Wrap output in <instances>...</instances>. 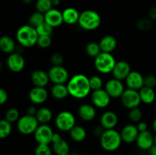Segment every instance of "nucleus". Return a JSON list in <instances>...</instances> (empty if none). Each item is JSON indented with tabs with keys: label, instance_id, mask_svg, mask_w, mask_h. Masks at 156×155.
Returning a JSON list of instances; mask_svg holds the SVG:
<instances>
[{
	"label": "nucleus",
	"instance_id": "2eb2a0df",
	"mask_svg": "<svg viewBox=\"0 0 156 155\" xmlns=\"http://www.w3.org/2000/svg\"><path fill=\"white\" fill-rule=\"evenodd\" d=\"M117 123H118V116L113 111H105L101 115L100 126L105 130L114 129Z\"/></svg>",
	"mask_w": 156,
	"mask_h": 155
},
{
	"label": "nucleus",
	"instance_id": "cd10ccee",
	"mask_svg": "<svg viewBox=\"0 0 156 155\" xmlns=\"http://www.w3.org/2000/svg\"><path fill=\"white\" fill-rule=\"evenodd\" d=\"M35 117L40 124H47L53 119V112L49 108L41 107L37 109Z\"/></svg>",
	"mask_w": 156,
	"mask_h": 155
},
{
	"label": "nucleus",
	"instance_id": "4c0bfd02",
	"mask_svg": "<svg viewBox=\"0 0 156 155\" xmlns=\"http://www.w3.org/2000/svg\"><path fill=\"white\" fill-rule=\"evenodd\" d=\"M90 87L91 91H96V90L101 89L103 86V81L101 78L98 75H93L89 78Z\"/></svg>",
	"mask_w": 156,
	"mask_h": 155
},
{
	"label": "nucleus",
	"instance_id": "09e8293b",
	"mask_svg": "<svg viewBox=\"0 0 156 155\" xmlns=\"http://www.w3.org/2000/svg\"><path fill=\"white\" fill-rule=\"evenodd\" d=\"M149 17L151 19L155 20L156 19V7H153L149 11Z\"/></svg>",
	"mask_w": 156,
	"mask_h": 155
},
{
	"label": "nucleus",
	"instance_id": "b1692460",
	"mask_svg": "<svg viewBox=\"0 0 156 155\" xmlns=\"http://www.w3.org/2000/svg\"><path fill=\"white\" fill-rule=\"evenodd\" d=\"M62 13L63 21L66 24L73 25V24H75L79 22L80 13L74 8H66V9H65L62 11Z\"/></svg>",
	"mask_w": 156,
	"mask_h": 155
},
{
	"label": "nucleus",
	"instance_id": "39448f33",
	"mask_svg": "<svg viewBox=\"0 0 156 155\" xmlns=\"http://www.w3.org/2000/svg\"><path fill=\"white\" fill-rule=\"evenodd\" d=\"M116 59L111 53L101 52L97 57L94 58V65L96 70L101 74H107L112 73L115 66Z\"/></svg>",
	"mask_w": 156,
	"mask_h": 155
},
{
	"label": "nucleus",
	"instance_id": "aec40b11",
	"mask_svg": "<svg viewBox=\"0 0 156 155\" xmlns=\"http://www.w3.org/2000/svg\"><path fill=\"white\" fill-rule=\"evenodd\" d=\"M139 133L140 132L137 129V126L133 124L126 125L120 132L123 141H124L125 143H128V144H130V143L136 141Z\"/></svg>",
	"mask_w": 156,
	"mask_h": 155
},
{
	"label": "nucleus",
	"instance_id": "393cba45",
	"mask_svg": "<svg viewBox=\"0 0 156 155\" xmlns=\"http://www.w3.org/2000/svg\"><path fill=\"white\" fill-rule=\"evenodd\" d=\"M139 93L142 103L145 104H152V103L155 102L156 92L153 88L144 86L139 91Z\"/></svg>",
	"mask_w": 156,
	"mask_h": 155
},
{
	"label": "nucleus",
	"instance_id": "2f4dec72",
	"mask_svg": "<svg viewBox=\"0 0 156 155\" xmlns=\"http://www.w3.org/2000/svg\"><path fill=\"white\" fill-rule=\"evenodd\" d=\"M53 1L52 0H37L35 7H36L37 12L45 14L48 11L53 9Z\"/></svg>",
	"mask_w": 156,
	"mask_h": 155
},
{
	"label": "nucleus",
	"instance_id": "5701e85b",
	"mask_svg": "<svg viewBox=\"0 0 156 155\" xmlns=\"http://www.w3.org/2000/svg\"><path fill=\"white\" fill-rule=\"evenodd\" d=\"M99 45L102 52L111 53L117 48V41L114 36L106 35L101 39Z\"/></svg>",
	"mask_w": 156,
	"mask_h": 155
},
{
	"label": "nucleus",
	"instance_id": "603ef678",
	"mask_svg": "<svg viewBox=\"0 0 156 155\" xmlns=\"http://www.w3.org/2000/svg\"><path fill=\"white\" fill-rule=\"evenodd\" d=\"M53 6H58L60 4V0H52Z\"/></svg>",
	"mask_w": 156,
	"mask_h": 155
},
{
	"label": "nucleus",
	"instance_id": "6ab92c4d",
	"mask_svg": "<svg viewBox=\"0 0 156 155\" xmlns=\"http://www.w3.org/2000/svg\"><path fill=\"white\" fill-rule=\"evenodd\" d=\"M136 142L139 148L149 150L154 145V135L149 130L140 132Z\"/></svg>",
	"mask_w": 156,
	"mask_h": 155
},
{
	"label": "nucleus",
	"instance_id": "13d9d810",
	"mask_svg": "<svg viewBox=\"0 0 156 155\" xmlns=\"http://www.w3.org/2000/svg\"><path fill=\"white\" fill-rule=\"evenodd\" d=\"M155 102H156V95H155Z\"/></svg>",
	"mask_w": 156,
	"mask_h": 155
},
{
	"label": "nucleus",
	"instance_id": "7ed1b4c3",
	"mask_svg": "<svg viewBox=\"0 0 156 155\" xmlns=\"http://www.w3.org/2000/svg\"><path fill=\"white\" fill-rule=\"evenodd\" d=\"M123 141L120 132L114 129L104 131L100 137V144L102 148L106 151L112 152L117 150Z\"/></svg>",
	"mask_w": 156,
	"mask_h": 155
},
{
	"label": "nucleus",
	"instance_id": "f257e3e1",
	"mask_svg": "<svg viewBox=\"0 0 156 155\" xmlns=\"http://www.w3.org/2000/svg\"><path fill=\"white\" fill-rule=\"evenodd\" d=\"M69 94L73 98L84 99L91 93L89 78L83 74H76L67 82Z\"/></svg>",
	"mask_w": 156,
	"mask_h": 155
},
{
	"label": "nucleus",
	"instance_id": "58836bf2",
	"mask_svg": "<svg viewBox=\"0 0 156 155\" xmlns=\"http://www.w3.org/2000/svg\"><path fill=\"white\" fill-rule=\"evenodd\" d=\"M35 155H53V150L49 144H38L34 150Z\"/></svg>",
	"mask_w": 156,
	"mask_h": 155
},
{
	"label": "nucleus",
	"instance_id": "c9c22d12",
	"mask_svg": "<svg viewBox=\"0 0 156 155\" xmlns=\"http://www.w3.org/2000/svg\"><path fill=\"white\" fill-rule=\"evenodd\" d=\"M36 30L39 36H51L53 32V27L44 21L37 27Z\"/></svg>",
	"mask_w": 156,
	"mask_h": 155
},
{
	"label": "nucleus",
	"instance_id": "ea45409f",
	"mask_svg": "<svg viewBox=\"0 0 156 155\" xmlns=\"http://www.w3.org/2000/svg\"><path fill=\"white\" fill-rule=\"evenodd\" d=\"M52 43L51 36H39L37 40L38 46L42 49H47L50 46Z\"/></svg>",
	"mask_w": 156,
	"mask_h": 155
},
{
	"label": "nucleus",
	"instance_id": "a878e982",
	"mask_svg": "<svg viewBox=\"0 0 156 155\" xmlns=\"http://www.w3.org/2000/svg\"><path fill=\"white\" fill-rule=\"evenodd\" d=\"M50 93L51 95L57 100H62L69 95L67 85L65 84H54L52 87Z\"/></svg>",
	"mask_w": 156,
	"mask_h": 155
},
{
	"label": "nucleus",
	"instance_id": "a19ab883",
	"mask_svg": "<svg viewBox=\"0 0 156 155\" xmlns=\"http://www.w3.org/2000/svg\"><path fill=\"white\" fill-rule=\"evenodd\" d=\"M64 62V58L61 53H53L52 56L50 57V62L53 65H56V66H59L62 65Z\"/></svg>",
	"mask_w": 156,
	"mask_h": 155
},
{
	"label": "nucleus",
	"instance_id": "4468645a",
	"mask_svg": "<svg viewBox=\"0 0 156 155\" xmlns=\"http://www.w3.org/2000/svg\"><path fill=\"white\" fill-rule=\"evenodd\" d=\"M128 88L136 91H140L144 87V77L137 71H131L129 75L125 79Z\"/></svg>",
	"mask_w": 156,
	"mask_h": 155
},
{
	"label": "nucleus",
	"instance_id": "9d476101",
	"mask_svg": "<svg viewBox=\"0 0 156 155\" xmlns=\"http://www.w3.org/2000/svg\"><path fill=\"white\" fill-rule=\"evenodd\" d=\"M50 81L53 84H66L69 80V74L66 68L62 65H53L48 71Z\"/></svg>",
	"mask_w": 156,
	"mask_h": 155
},
{
	"label": "nucleus",
	"instance_id": "1a4fd4ad",
	"mask_svg": "<svg viewBox=\"0 0 156 155\" xmlns=\"http://www.w3.org/2000/svg\"><path fill=\"white\" fill-rule=\"evenodd\" d=\"M53 134L54 132L49 125L41 124L35 131L34 136L38 144H49L52 143Z\"/></svg>",
	"mask_w": 156,
	"mask_h": 155
},
{
	"label": "nucleus",
	"instance_id": "a211bd4d",
	"mask_svg": "<svg viewBox=\"0 0 156 155\" xmlns=\"http://www.w3.org/2000/svg\"><path fill=\"white\" fill-rule=\"evenodd\" d=\"M131 72V67L129 64L126 61H118L116 63L112 74L114 78L123 81L126 78L129 73Z\"/></svg>",
	"mask_w": 156,
	"mask_h": 155
},
{
	"label": "nucleus",
	"instance_id": "f03ea898",
	"mask_svg": "<svg viewBox=\"0 0 156 155\" xmlns=\"http://www.w3.org/2000/svg\"><path fill=\"white\" fill-rule=\"evenodd\" d=\"M38 37L39 35L36 28L29 24L21 26L17 30L16 40L18 43L23 47L30 48L36 45Z\"/></svg>",
	"mask_w": 156,
	"mask_h": 155
},
{
	"label": "nucleus",
	"instance_id": "37998d69",
	"mask_svg": "<svg viewBox=\"0 0 156 155\" xmlns=\"http://www.w3.org/2000/svg\"><path fill=\"white\" fill-rule=\"evenodd\" d=\"M144 86L148 87V88H153L156 86V75H149L144 77Z\"/></svg>",
	"mask_w": 156,
	"mask_h": 155
},
{
	"label": "nucleus",
	"instance_id": "e433bc0d",
	"mask_svg": "<svg viewBox=\"0 0 156 155\" xmlns=\"http://www.w3.org/2000/svg\"><path fill=\"white\" fill-rule=\"evenodd\" d=\"M129 119L133 122H140L143 118V112L139 107L129 109Z\"/></svg>",
	"mask_w": 156,
	"mask_h": 155
},
{
	"label": "nucleus",
	"instance_id": "de8ad7c7",
	"mask_svg": "<svg viewBox=\"0 0 156 155\" xmlns=\"http://www.w3.org/2000/svg\"><path fill=\"white\" fill-rule=\"evenodd\" d=\"M105 129L101 127V126H96L94 129V134L96 135V136H101V135L103 134Z\"/></svg>",
	"mask_w": 156,
	"mask_h": 155
},
{
	"label": "nucleus",
	"instance_id": "412c9836",
	"mask_svg": "<svg viewBox=\"0 0 156 155\" xmlns=\"http://www.w3.org/2000/svg\"><path fill=\"white\" fill-rule=\"evenodd\" d=\"M30 79H31L32 83L34 84L35 87L45 88L49 84V81H50L48 72H46L45 71L41 69L34 70L31 73Z\"/></svg>",
	"mask_w": 156,
	"mask_h": 155
},
{
	"label": "nucleus",
	"instance_id": "6e6552de",
	"mask_svg": "<svg viewBox=\"0 0 156 155\" xmlns=\"http://www.w3.org/2000/svg\"><path fill=\"white\" fill-rule=\"evenodd\" d=\"M120 100L122 104L129 109L139 107L140 103H142L139 91L129 89V88L125 89L124 92L120 97Z\"/></svg>",
	"mask_w": 156,
	"mask_h": 155
},
{
	"label": "nucleus",
	"instance_id": "5fc2aeb1",
	"mask_svg": "<svg viewBox=\"0 0 156 155\" xmlns=\"http://www.w3.org/2000/svg\"><path fill=\"white\" fill-rule=\"evenodd\" d=\"M21 1H22L24 3H25V4H29V3L31 2L33 0H21Z\"/></svg>",
	"mask_w": 156,
	"mask_h": 155
},
{
	"label": "nucleus",
	"instance_id": "bb28decb",
	"mask_svg": "<svg viewBox=\"0 0 156 155\" xmlns=\"http://www.w3.org/2000/svg\"><path fill=\"white\" fill-rule=\"evenodd\" d=\"M15 42L9 36H3L0 39V49L5 53L11 54L15 50Z\"/></svg>",
	"mask_w": 156,
	"mask_h": 155
},
{
	"label": "nucleus",
	"instance_id": "473e14b6",
	"mask_svg": "<svg viewBox=\"0 0 156 155\" xmlns=\"http://www.w3.org/2000/svg\"><path fill=\"white\" fill-rule=\"evenodd\" d=\"M85 52H86L87 55L91 57L95 58L101 53V50L100 45L99 43L96 42H90L85 46Z\"/></svg>",
	"mask_w": 156,
	"mask_h": 155
},
{
	"label": "nucleus",
	"instance_id": "8fccbe9b",
	"mask_svg": "<svg viewBox=\"0 0 156 155\" xmlns=\"http://www.w3.org/2000/svg\"><path fill=\"white\" fill-rule=\"evenodd\" d=\"M61 138H62V137H61L60 134L54 132V134H53V139H52V143L56 142V141H59Z\"/></svg>",
	"mask_w": 156,
	"mask_h": 155
},
{
	"label": "nucleus",
	"instance_id": "6e6d98bb",
	"mask_svg": "<svg viewBox=\"0 0 156 155\" xmlns=\"http://www.w3.org/2000/svg\"><path fill=\"white\" fill-rule=\"evenodd\" d=\"M154 144L156 145V133H155V135H154Z\"/></svg>",
	"mask_w": 156,
	"mask_h": 155
},
{
	"label": "nucleus",
	"instance_id": "f8f14e48",
	"mask_svg": "<svg viewBox=\"0 0 156 155\" xmlns=\"http://www.w3.org/2000/svg\"><path fill=\"white\" fill-rule=\"evenodd\" d=\"M105 90L111 98H119L124 92L125 88L122 81L113 78L106 82Z\"/></svg>",
	"mask_w": 156,
	"mask_h": 155
},
{
	"label": "nucleus",
	"instance_id": "79ce46f5",
	"mask_svg": "<svg viewBox=\"0 0 156 155\" xmlns=\"http://www.w3.org/2000/svg\"><path fill=\"white\" fill-rule=\"evenodd\" d=\"M152 23L149 19H142L137 22V27L141 30H149L152 28Z\"/></svg>",
	"mask_w": 156,
	"mask_h": 155
},
{
	"label": "nucleus",
	"instance_id": "dca6fc26",
	"mask_svg": "<svg viewBox=\"0 0 156 155\" xmlns=\"http://www.w3.org/2000/svg\"><path fill=\"white\" fill-rule=\"evenodd\" d=\"M48 98V91L43 87H35L29 92V99L33 103L37 105L45 103Z\"/></svg>",
	"mask_w": 156,
	"mask_h": 155
},
{
	"label": "nucleus",
	"instance_id": "49530a36",
	"mask_svg": "<svg viewBox=\"0 0 156 155\" xmlns=\"http://www.w3.org/2000/svg\"><path fill=\"white\" fill-rule=\"evenodd\" d=\"M37 109L35 106H30L27 108V114L30 115H33V116H35L37 114Z\"/></svg>",
	"mask_w": 156,
	"mask_h": 155
},
{
	"label": "nucleus",
	"instance_id": "c03bdc74",
	"mask_svg": "<svg viewBox=\"0 0 156 155\" xmlns=\"http://www.w3.org/2000/svg\"><path fill=\"white\" fill-rule=\"evenodd\" d=\"M8 98H9V95H8L7 91L3 88L0 89V104L3 105L7 102Z\"/></svg>",
	"mask_w": 156,
	"mask_h": 155
},
{
	"label": "nucleus",
	"instance_id": "423d86ee",
	"mask_svg": "<svg viewBox=\"0 0 156 155\" xmlns=\"http://www.w3.org/2000/svg\"><path fill=\"white\" fill-rule=\"evenodd\" d=\"M40 126L39 122L35 116L30 115H24L20 117L17 122V129L22 135H28L34 134L35 131Z\"/></svg>",
	"mask_w": 156,
	"mask_h": 155
},
{
	"label": "nucleus",
	"instance_id": "c756f323",
	"mask_svg": "<svg viewBox=\"0 0 156 155\" xmlns=\"http://www.w3.org/2000/svg\"><path fill=\"white\" fill-rule=\"evenodd\" d=\"M52 147L56 155H65L69 153V145L63 138H61L56 142L52 143Z\"/></svg>",
	"mask_w": 156,
	"mask_h": 155
},
{
	"label": "nucleus",
	"instance_id": "a18cd8bd",
	"mask_svg": "<svg viewBox=\"0 0 156 155\" xmlns=\"http://www.w3.org/2000/svg\"><path fill=\"white\" fill-rule=\"evenodd\" d=\"M137 129H138L139 132H145V131L148 130V125L147 123L145 122L140 121V122H138L137 124Z\"/></svg>",
	"mask_w": 156,
	"mask_h": 155
},
{
	"label": "nucleus",
	"instance_id": "864d4df0",
	"mask_svg": "<svg viewBox=\"0 0 156 155\" xmlns=\"http://www.w3.org/2000/svg\"><path fill=\"white\" fill-rule=\"evenodd\" d=\"M152 129H153L154 132L156 133V118L154 119L153 122H152Z\"/></svg>",
	"mask_w": 156,
	"mask_h": 155
},
{
	"label": "nucleus",
	"instance_id": "20e7f679",
	"mask_svg": "<svg viewBox=\"0 0 156 155\" xmlns=\"http://www.w3.org/2000/svg\"><path fill=\"white\" fill-rule=\"evenodd\" d=\"M101 23L100 15L94 10H85L80 13L79 25L85 30H94L99 27Z\"/></svg>",
	"mask_w": 156,
	"mask_h": 155
},
{
	"label": "nucleus",
	"instance_id": "f3484780",
	"mask_svg": "<svg viewBox=\"0 0 156 155\" xmlns=\"http://www.w3.org/2000/svg\"><path fill=\"white\" fill-rule=\"evenodd\" d=\"M45 22L51 27H58L64 23L62 13L56 9H52L44 14Z\"/></svg>",
	"mask_w": 156,
	"mask_h": 155
},
{
	"label": "nucleus",
	"instance_id": "c85d7f7f",
	"mask_svg": "<svg viewBox=\"0 0 156 155\" xmlns=\"http://www.w3.org/2000/svg\"><path fill=\"white\" fill-rule=\"evenodd\" d=\"M69 136L73 141L76 142H81L86 138L87 132L84 127L76 125L69 131Z\"/></svg>",
	"mask_w": 156,
	"mask_h": 155
},
{
	"label": "nucleus",
	"instance_id": "72a5a7b5",
	"mask_svg": "<svg viewBox=\"0 0 156 155\" xmlns=\"http://www.w3.org/2000/svg\"><path fill=\"white\" fill-rule=\"evenodd\" d=\"M12 123L5 119L0 121V138H6L12 132Z\"/></svg>",
	"mask_w": 156,
	"mask_h": 155
},
{
	"label": "nucleus",
	"instance_id": "0eeeda50",
	"mask_svg": "<svg viewBox=\"0 0 156 155\" xmlns=\"http://www.w3.org/2000/svg\"><path fill=\"white\" fill-rule=\"evenodd\" d=\"M55 125L61 132H69L76 126V117L69 111H62L56 115Z\"/></svg>",
	"mask_w": 156,
	"mask_h": 155
},
{
	"label": "nucleus",
	"instance_id": "f704fd0d",
	"mask_svg": "<svg viewBox=\"0 0 156 155\" xmlns=\"http://www.w3.org/2000/svg\"><path fill=\"white\" fill-rule=\"evenodd\" d=\"M5 118L7 121H9V122L13 123L15 122H18V119H20V112L18 111V109H17L16 108L12 107L10 109H9L7 110V112H5Z\"/></svg>",
	"mask_w": 156,
	"mask_h": 155
},
{
	"label": "nucleus",
	"instance_id": "4be33fe9",
	"mask_svg": "<svg viewBox=\"0 0 156 155\" xmlns=\"http://www.w3.org/2000/svg\"><path fill=\"white\" fill-rule=\"evenodd\" d=\"M78 114L81 119L85 122H91L95 118L96 109L94 106L88 103H84L79 107Z\"/></svg>",
	"mask_w": 156,
	"mask_h": 155
},
{
	"label": "nucleus",
	"instance_id": "4d7b16f0",
	"mask_svg": "<svg viewBox=\"0 0 156 155\" xmlns=\"http://www.w3.org/2000/svg\"><path fill=\"white\" fill-rule=\"evenodd\" d=\"M65 155H70L69 153H67V154H65Z\"/></svg>",
	"mask_w": 156,
	"mask_h": 155
},
{
	"label": "nucleus",
	"instance_id": "7c9ffc66",
	"mask_svg": "<svg viewBox=\"0 0 156 155\" xmlns=\"http://www.w3.org/2000/svg\"><path fill=\"white\" fill-rule=\"evenodd\" d=\"M45 21L44 19V14L41 13L39 12H34L30 17H29L28 19V24L29 25L32 26L34 28H37L38 26L41 25V24Z\"/></svg>",
	"mask_w": 156,
	"mask_h": 155
},
{
	"label": "nucleus",
	"instance_id": "3c124183",
	"mask_svg": "<svg viewBox=\"0 0 156 155\" xmlns=\"http://www.w3.org/2000/svg\"><path fill=\"white\" fill-rule=\"evenodd\" d=\"M149 155H156V145L155 144L149 149Z\"/></svg>",
	"mask_w": 156,
	"mask_h": 155
},
{
	"label": "nucleus",
	"instance_id": "ddd939ff",
	"mask_svg": "<svg viewBox=\"0 0 156 155\" xmlns=\"http://www.w3.org/2000/svg\"><path fill=\"white\" fill-rule=\"evenodd\" d=\"M91 99L93 105L95 107L102 109L108 106L111 103V97L105 89L101 88V89L93 91L91 93Z\"/></svg>",
	"mask_w": 156,
	"mask_h": 155
},
{
	"label": "nucleus",
	"instance_id": "9b49d317",
	"mask_svg": "<svg viewBox=\"0 0 156 155\" xmlns=\"http://www.w3.org/2000/svg\"><path fill=\"white\" fill-rule=\"evenodd\" d=\"M6 64L11 71L14 73H19L25 67L24 58L19 53H12L8 56Z\"/></svg>",
	"mask_w": 156,
	"mask_h": 155
}]
</instances>
